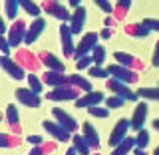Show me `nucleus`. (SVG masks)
Segmentation results:
<instances>
[{
    "label": "nucleus",
    "mask_w": 159,
    "mask_h": 155,
    "mask_svg": "<svg viewBox=\"0 0 159 155\" xmlns=\"http://www.w3.org/2000/svg\"><path fill=\"white\" fill-rule=\"evenodd\" d=\"M80 98V89L66 84V86H60V88H52L46 93V99L50 102H76Z\"/></svg>",
    "instance_id": "nucleus-1"
},
{
    "label": "nucleus",
    "mask_w": 159,
    "mask_h": 155,
    "mask_svg": "<svg viewBox=\"0 0 159 155\" xmlns=\"http://www.w3.org/2000/svg\"><path fill=\"white\" fill-rule=\"evenodd\" d=\"M42 10L48 14V16L60 20V22H70V18H72V14H70V10L64 6L60 0H44L42 2Z\"/></svg>",
    "instance_id": "nucleus-2"
},
{
    "label": "nucleus",
    "mask_w": 159,
    "mask_h": 155,
    "mask_svg": "<svg viewBox=\"0 0 159 155\" xmlns=\"http://www.w3.org/2000/svg\"><path fill=\"white\" fill-rule=\"evenodd\" d=\"M106 88L109 89V93L123 98L125 102H137V98H139V96H137V92H131V89L127 88V84H125V82H119V80H116V78L106 80Z\"/></svg>",
    "instance_id": "nucleus-3"
},
{
    "label": "nucleus",
    "mask_w": 159,
    "mask_h": 155,
    "mask_svg": "<svg viewBox=\"0 0 159 155\" xmlns=\"http://www.w3.org/2000/svg\"><path fill=\"white\" fill-rule=\"evenodd\" d=\"M98 38H99L98 32H86V34H84L82 40H80L78 46H76L74 60H80V58H84V56H89V54L93 52V48L98 46Z\"/></svg>",
    "instance_id": "nucleus-4"
},
{
    "label": "nucleus",
    "mask_w": 159,
    "mask_h": 155,
    "mask_svg": "<svg viewBox=\"0 0 159 155\" xmlns=\"http://www.w3.org/2000/svg\"><path fill=\"white\" fill-rule=\"evenodd\" d=\"M106 70H107L109 78H116V80H119V82H125V84H133V82H137V80H139V74L135 72V70L125 68V66H121V64L107 66Z\"/></svg>",
    "instance_id": "nucleus-5"
},
{
    "label": "nucleus",
    "mask_w": 159,
    "mask_h": 155,
    "mask_svg": "<svg viewBox=\"0 0 159 155\" xmlns=\"http://www.w3.org/2000/svg\"><path fill=\"white\" fill-rule=\"evenodd\" d=\"M26 32H28V26H26V22L24 20H14L12 22V28L8 30V42H10V46L12 48H18L20 44L26 40Z\"/></svg>",
    "instance_id": "nucleus-6"
},
{
    "label": "nucleus",
    "mask_w": 159,
    "mask_h": 155,
    "mask_svg": "<svg viewBox=\"0 0 159 155\" xmlns=\"http://www.w3.org/2000/svg\"><path fill=\"white\" fill-rule=\"evenodd\" d=\"M60 44H62V54L66 58H74V52H76V44H74V34L70 30V24L62 22L60 26Z\"/></svg>",
    "instance_id": "nucleus-7"
},
{
    "label": "nucleus",
    "mask_w": 159,
    "mask_h": 155,
    "mask_svg": "<svg viewBox=\"0 0 159 155\" xmlns=\"http://www.w3.org/2000/svg\"><path fill=\"white\" fill-rule=\"evenodd\" d=\"M0 64H2V70L8 74L10 78L14 80V82H20V80H26V72H24V68H22V64L18 62H14L10 56H2V60H0Z\"/></svg>",
    "instance_id": "nucleus-8"
},
{
    "label": "nucleus",
    "mask_w": 159,
    "mask_h": 155,
    "mask_svg": "<svg viewBox=\"0 0 159 155\" xmlns=\"http://www.w3.org/2000/svg\"><path fill=\"white\" fill-rule=\"evenodd\" d=\"M127 129H131V121L125 117H121L119 121L113 125L111 133H109V147H116L117 143H121L127 137Z\"/></svg>",
    "instance_id": "nucleus-9"
},
{
    "label": "nucleus",
    "mask_w": 159,
    "mask_h": 155,
    "mask_svg": "<svg viewBox=\"0 0 159 155\" xmlns=\"http://www.w3.org/2000/svg\"><path fill=\"white\" fill-rule=\"evenodd\" d=\"M42 127L46 129V133H48V135H52L56 141H70V139H72V135H74V133H70L66 127L60 125L56 119H54V121H44Z\"/></svg>",
    "instance_id": "nucleus-10"
},
{
    "label": "nucleus",
    "mask_w": 159,
    "mask_h": 155,
    "mask_svg": "<svg viewBox=\"0 0 159 155\" xmlns=\"http://www.w3.org/2000/svg\"><path fill=\"white\" fill-rule=\"evenodd\" d=\"M16 99L26 107H40V103H42L40 93L32 92L30 88H18L16 89Z\"/></svg>",
    "instance_id": "nucleus-11"
},
{
    "label": "nucleus",
    "mask_w": 159,
    "mask_h": 155,
    "mask_svg": "<svg viewBox=\"0 0 159 155\" xmlns=\"http://www.w3.org/2000/svg\"><path fill=\"white\" fill-rule=\"evenodd\" d=\"M52 113H54V119L60 123L62 127H66L70 133H76L78 131V121L74 119L70 113L66 112V109H62V107H54L52 109Z\"/></svg>",
    "instance_id": "nucleus-12"
},
{
    "label": "nucleus",
    "mask_w": 159,
    "mask_h": 155,
    "mask_svg": "<svg viewBox=\"0 0 159 155\" xmlns=\"http://www.w3.org/2000/svg\"><path fill=\"white\" fill-rule=\"evenodd\" d=\"M86 8L84 6H78V8H74V12H72V18H70V30H72V34L76 36V34H82L84 32V26H86Z\"/></svg>",
    "instance_id": "nucleus-13"
},
{
    "label": "nucleus",
    "mask_w": 159,
    "mask_h": 155,
    "mask_svg": "<svg viewBox=\"0 0 159 155\" xmlns=\"http://www.w3.org/2000/svg\"><path fill=\"white\" fill-rule=\"evenodd\" d=\"M44 30H46V20H44L42 16H40V18H34L32 24H30V28H28V32H26V40H24V44H26V46L34 44L40 36H42Z\"/></svg>",
    "instance_id": "nucleus-14"
},
{
    "label": "nucleus",
    "mask_w": 159,
    "mask_h": 155,
    "mask_svg": "<svg viewBox=\"0 0 159 155\" xmlns=\"http://www.w3.org/2000/svg\"><path fill=\"white\" fill-rule=\"evenodd\" d=\"M102 102H106V96H103L102 92H88L86 96H80L76 102H74V106L76 107H92V106H99Z\"/></svg>",
    "instance_id": "nucleus-15"
},
{
    "label": "nucleus",
    "mask_w": 159,
    "mask_h": 155,
    "mask_svg": "<svg viewBox=\"0 0 159 155\" xmlns=\"http://www.w3.org/2000/svg\"><path fill=\"white\" fill-rule=\"evenodd\" d=\"M147 103L145 102H139L135 109H133V116H131V129H135V131H139V129H143V125H145V119H147Z\"/></svg>",
    "instance_id": "nucleus-16"
},
{
    "label": "nucleus",
    "mask_w": 159,
    "mask_h": 155,
    "mask_svg": "<svg viewBox=\"0 0 159 155\" xmlns=\"http://www.w3.org/2000/svg\"><path fill=\"white\" fill-rule=\"evenodd\" d=\"M113 58H116L117 64H121V66H125V68H131V70H135V72L143 70V62H141V60H137L135 56H131V54H127V52H116Z\"/></svg>",
    "instance_id": "nucleus-17"
},
{
    "label": "nucleus",
    "mask_w": 159,
    "mask_h": 155,
    "mask_svg": "<svg viewBox=\"0 0 159 155\" xmlns=\"http://www.w3.org/2000/svg\"><path fill=\"white\" fill-rule=\"evenodd\" d=\"M42 82L50 88H60V86H66L68 84V76L64 72H54V70H46Z\"/></svg>",
    "instance_id": "nucleus-18"
},
{
    "label": "nucleus",
    "mask_w": 159,
    "mask_h": 155,
    "mask_svg": "<svg viewBox=\"0 0 159 155\" xmlns=\"http://www.w3.org/2000/svg\"><path fill=\"white\" fill-rule=\"evenodd\" d=\"M40 64H44L46 70H54V72H64V64L58 56H54L52 52H40Z\"/></svg>",
    "instance_id": "nucleus-19"
},
{
    "label": "nucleus",
    "mask_w": 159,
    "mask_h": 155,
    "mask_svg": "<svg viewBox=\"0 0 159 155\" xmlns=\"http://www.w3.org/2000/svg\"><path fill=\"white\" fill-rule=\"evenodd\" d=\"M82 135L86 137V141L89 143V147H92L93 151H98V149H99V133L96 131V127H93L89 121L82 123Z\"/></svg>",
    "instance_id": "nucleus-20"
},
{
    "label": "nucleus",
    "mask_w": 159,
    "mask_h": 155,
    "mask_svg": "<svg viewBox=\"0 0 159 155\" xmlns=\"http://www.w3.org/2000/svg\"><path fill=\"white\" fill-rule=\"evenodd\" d=\"M6 123L12 129V133H20V117H18V107L10 103L6 107Z\"/></svg>",
    "instance_id": "nucleus-21"
},
{
    "label": "nucleus",
    "mask_w": 159,
    "mask_h": 155,
    "mask_svg": "<svg viewBox=\"0 0 159 155\" xmlns=\"http://www.w3.org/2000/svg\"><path fill=\"white\" fill-rule=\"evenodd\" d=\"M68 84L74 86V88H78L80 92H84V93L92 92V82L86 80V78H82L80 74H72V76H68Z\"/></svg>",
    "instance_id": "nucleus-22"
},
{
    "label": "nucleus",
    "mask_w": 159,
    "mask_h": 155,
    "mask_svg": "<svg viewBox=\"0 0 159 155\" xmlns=\"http://www.w3.org/2000/svg\"><path fill=\"white\" fill-rule=\"evenodd\" d=\"M133 149H135V137H125L121 143H117V145L111 149L109 155H129Z\"/></svg>",
    "instance_id": "nucleus-23"
},
{
    "label": "nucleus",
    "mask_w": 159,
    "mask_h": 155,
    "mask_svg": "<svg viewBox=\"0 0 159 155\" xmlns=\"http://www.w3.org/2000/svg\"><path fill=\"white\" fill-rule=\"evenodd\" d=\"M125 32L131 38H147L151 30H149L143 22H135V24H129V26H125Z\"/></svg>",
    "instance_id": "nucleus-24"
},
{
    "label": "nucleus",
    "mask_w": 159,
    "mask_h": 155,
    "mask_svg": "<svg viewBox=\"0 0 159 155\" xmlns=\"http://www.w3.org/2000/svg\"><path fill=\"white\" fill-rule=\"evenodd\" d=\"M20 12V0H4V18L8 20H18Z\"/></svg>",
    "instance_id": "nucleus-25"
},
{
    "label": "nucleus",
    "mask_w": 159,
    "mask_h": 155,
    "mask_svg": "<svg viewBox=\"0 0 159 155\" xmlns=\"http://www.w3.org/2000/svg\"><path fill=\"white\" fill-rule=\"evenodd\" d=\"M72 143H74L72 147H76V151H78L80 155H89V153H92L89 143L86 141V137L80 135V133H74V135H72Z\"/></svg>",
    "instance_id": "nucleus-26"
},
{
    "label": "nucleus",
    "mask_w": 159,
    "mask_h": 155,
    "mask_svg": "<svg viewBox=\"0 0 159 155\" xmlns=\"http://www.w3.org/2000/svg\"><path fill=\"white\" fill-rule=\"evenodd\" d=\"M20 8L32 18H40V14H42V6H38L34 0H20Z\"/></svg>",
    "instance_id": "nucleus-27"
},
{
    "label": "nucleus",
    "mask_w": 159,
    "mask_h": 155,
    "mask_svg": "<svg viewBox=\"0 0 159 155\" xmlns=\"http://www.w3.org/2000/svg\"><path fill=\"white\" fill-rule=\"evenodd\" d=\"M0 145L2 147H16L20 145V139H18V133H6V131H2L0 133Z\"/></svg>",
    "instance_id": "nucleus-28"
},
{
    "label": "nucleus",
    "mask_w": 159,
    "mask_h": 155,
    "mask_svg": "<svg viewBox=\"0 0 159 155\" xmlns=\"http://www.w3.org/2000/svg\"><path fill=\"white\" fill-rule=\"evenodd\" d=\"M26 82H28V88L32 89V92H36V93H42V89H44V82L40 80L36 74H32L30 72L28 74V78H26Z\"/></svg>",
    "instance_id": "nucleus-29"
},
{
    "label": "nucleus",
    "mask_w": 159,
    "mask_h": 155,
    "mask_svg": "<svg viewBox=\"0 0 159 155\" xmlns=\"http://www.w3.org/2000/svg\"><path fill=\"white\" fill-rule=\"evenodd\" d=\"M106 56H107V52H106V48L103 46H98L93 48V52H92V58H93V66H103V62H106Z\"/></svg>",
    "instance_id": "nucleus-30"
},
{
    "label": "nucleus",
    "mask_w": 159,
    "mask_h": 155,
    "mask_svg": "<svg viewBox=\"0 0 159 155\" xmlns=\"http://www.w3.org/2000/svg\"><path fill=\"white\" fill-rule=\"evenodd\" d=\"M137 96L145 98V99H155V102H159V86L157 88H139Z\"/></svg>",
    "instance_id": "nucleus-31"
},
{
    "label": "nucleus",
    "mask_w": 159,
    "mask_h": 155,
    "mask_svg": "<svg viewBox=\"0 0 159 155\" xmlns=\"http://www.w3.org/2000/svg\"><path fill=\"white\" fill-rule=\"evenodd\" d=\"M88 74H89V78H96V80H107V78H109L107 70L102 68V66H92V68H88Z\"/></svg>",
    "instance_id": "nucleus-32"
},
{
    "label": "nucleus",
    "mask_w": 159,
    "mask_h": 155,
    "mask_svg": "<svg viewBox=\"0 0 159 155\" xmlns=\"http://www.w3.org/2000/svg\"><path fill=\"white\" fill-rule=\"evenodd\" d=\"M123 102H125L123 98L113 96V93H111V96H107V98H106V102H103V103H106V107H107V109H119V107L123 106Z\"/></svg>",
    "instance_id": "nucleus-33"
},
{
    "label": "nucleus",
    "mask_w": 159,
    "mask_h": 155,
    "mask_svg": "<svg viewBox=\"0 0 159 155\" xmlns=\"http://www.w3.org/2000/svg\"><path fill=\"white\" fill-rule=\"evenodd\" d=\"M147 145H149V131H147V129H139L137 137H135V147L145 149Z\"/></svg>",
    "instance_id": "nucleus-34"
},
{
    "label": "nucleus",
    "mask_w": 159,
    "mask_h": 155,
    "mask_svg": "<svg viewBox=\"0 0 159 155\" xmlns=\"http://www.w3.org/2000/svg\"><path fill=\"white\" fill-rule=\"evenodd\" d=\"M88 113H89V116H93V117L106 119L109 116V109L107 107H102V106H92V107H88Z\"/></svg>",
    "instance_id": "nucleus-35"
},
{
    "label": "nucleus",
    "mask_w": 159,
    "mask_h": 155,
    "mask_svg": "<svg viewBox=\"0 0 159 155\" xmlns=\"http://www.w3.org/2000/svg\"><path fill=\"white\" fill-rule=\"evenodd\" d=\"M54 151V145L50 143V145H46V143H40V145H34L32 151H30V155H46V153H52Z\"/></svg>",
    "instance_id": "nucleus-36"
},
{
    "label": "nucleus",
    "mask_w": 159,
    "mask_h": 155,
    "mask_svg": "<svg viewBox=\"0 0 159 155\" xmlns=\"http://www.w3.org/2000/svg\"><path fill=\"white\" fill-rule=\"evenodd\" d=\"M92 64H93L92 54H89V56L80 58V60H76V68H78V70H88V68H92Z\"/></svg>",
    "instance_id": "nucleus-37"
},
{
    "label": "nucleus",
    "mask_w": 159,
    "mask_h": 155,
    "mask_svg": "<svg viewBox=\"0 0 159 155\" xmlns=\"http://www.w3.org/2000/svg\"><path fill=\"white\" fill-rule=\"evenodd\" d=\"M129 6H131V0H117V6H116V12H117V16L121 18L123 14L129 10Z\"/></svg>",
    "instance_id": "nucleus-38"
},
{
    "label": "nucleus",
    "mask_w": 159,
    "mask_h": 155,
    "mask_svg": "<svg viewBox=\"0 0 159 155\" xmlns=\"http://www.w3.org/2000/svg\"><path fill=\"white\" fill-rule=\"evenodd\" d=\"M93 4H96L99 10H103L106 14H111L113 12V4L109 2V0H93Z\"/></svg>",
    "instance_id": "nucleus-39"
},
{
    "label": "nucleus",
    "mask_w": 159,
    "mask_h": 155,
    "mask_svg": "<svg viewBox=\"0 0 159 155\" xmlns=\"http://www.w3.org/2000/svg\"><path fill=\"white\" fill-rule=\"evenodd\" d=\"M0 50H2L4 56H8L10 50H12V46H10V42H8V38H6V36H0Z\"/></svg>",
    "instance_id": "nucleus-40"
},
{
    "label": "nucleus",
    "mask_w": 159,
    "mask_h": 155,
    "mask_svg": "<svg viewBox=\"0 0 159 155\" xmlns=\"http://www.w3.org/2000/svg\"><path fill=\"white\" fill-rule=\"evenodd\" d=\"M143 24H145L151 32H159V20H155V18H145V20H143Z\"/></svg>",
    "instance_id": "nucleus-41"
},
{
    "label": "nucleus",
    "mask_w": 159,
    "mask_h": 155,
    "mask_svg": "<svg viewBox=\"0 0 159 155\" xmlns=\"http://www.w3.org/2000/svg\"><path fill=\"white\" fill-rule=\"evenodd\" d=\"M151 64L155 68H159V40L155 42V46H153V56H151Z\"/></svg>",
    "instance_id": "nucleus-42"
},
{
    "label": "nucleus",
    "mask_w": 159,
    "mask_h": 155,
    "mask_svg": "<svg viewBox=\"0 0 159 155\" xmlns=\"http://www.w3.org/2000/svg\"><path fill=\"white\" fill-rule=\"evenodd\" d=\"M113 36V30H111V26H106L102 30V32H99V38H103V40H109Z\"/></svg>",
    "instance_id": "nucleus-43"
},
{
    "label": "nucleus",
    "mask_w": 159,
    "mask_h": 155,
    "mask_svg": "<svg viewBox=\"0 0 159 155\" xmlns=\"http://www.w3.org/2000/svg\"><path fill=\"white\" fill-rule=\"evenodd\" d=\"M28 143L30 145H40V143H44L42 135H28Z\"/></svg>",
    "instance_id": "nucleus-44"
},
{
    "label": "nucleus",
    "mask_w": 159,
    "mask_h": 155,
    "mask_svg": "<svg viewBox=\"0 0 159 155\" xmlns=\"http://www.w3.org/2000/svg\"><path fill=\"white\" fill-rule=\"evenodd\" d=\"M8 34V28H6V22H4V18L0 20V36H6Z\"/></svg>",
    "instance_id": "nucleus-45"
},
{
    "label": "nucleus",
    "mask_w": 159,
    "mask_h": 155,
    "mask_svg": "<svg viewBox=\"0 0 159 155\" xmlns=\"http://www.w3.org/2000/svg\"><path fill=\"white\" fill-rule=\"evenodd\" d=\"M70 2V6L72 8H78V6H82V0H68Z\"/></svg>",
    "instance_id": "nucleus-46"
},
{
    "label": "nucleus",
    "mask_w": 159,
    "mask_h": 155,
    "mask_svg": "<svg viewBox=\"0 0 159 155\" xmlns=\"http://www.w3.org/2000/svg\"><path fill=\"white\" fill-rule=\"evenodd\" d=\"M133 155H147V153L143 151L141 147H135V149H133Z\"/></svg>",
    "instance_id": "nucleus-47"
},
{
    "label": "nucleus",
    "mask_w": 159,
    "mask_h": 155,
    "mask_svg": "<svg viewBox=\"0 0 159 155\" xmlns=\"http://www.w3.org/2000/svg\"><path fill=\"white\" fill-rule=\"evenodd\" d=\"M151 125H153V129H155V131L159 133V119H153V121H151Z\"/></svg>",
    "instance_id": "nucleus-48"
},
{
    "label": "nucleus",
    "mask_w": 159,
    "mask_h": 155,
    "mask_svg": "<svg viewBox=\"0 0 159 155\" xmlns=\"http://www.w3.org/2000/svg\"><path fill=\"white\" fill-rule=\"evenodd\" d=\"M66 155H80V153L76 151V147H70L68 151H66Z\"/></svg>",
    "instance_id": "nucleus-49"
},
{
    "label": "nucleus",
    "mask_w": 159,
    "mask_h": 155,
    "mask_svg": "<svg viewBox=\"0 0 159 155\" xmlns=\"http://www.w3.org/2000/svg\"><path fill=\"white\" fill-rule=\"evenodd\" d=\"M113 24H116V20H113V18H106V26H113Z\"/></svg>",
    "instance_id": "nucleus-50"
},
{
    "label": "nucleus",
    "mask_w": 159,
    "mask_h": 155,
    "mask_svg": "<svg viewBox=\"0 0 159 155\" xmlns=\"http://www.w3.org/2000/svg\"><path fill=\"white\" fill-rule=\"evenodd\" d=\"M153 155H159V145L155 147V151H153Z\"/></svg>",
    "instance_id": "nucleus-51"
}]
</instances>
